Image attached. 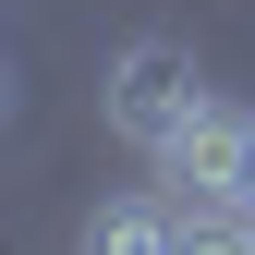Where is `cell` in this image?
Instances as JSON below:
<instances>
[{"mask_svg":"<svg viewBox=\"0 0 255 255\" xmlns=\"http://www.w3.org/2000/svg\"><path fill=\"white\" fill-rule=\"evenodd\" d=\"M98 110H110V134H122V146H146V158H158L182 122L207 110V61H195V37H122L110 98H98Z\"/></svg>","mask_w":255,"mask_h":255,"instance_id":"1","label":"cell"},{"mask_svg":"<svg viewBox=\"0 0 255 255\" xmlns=\"http://www.w3.org/2000/svg\"><path fill=\"white\" fill-rule=\"evenodd\" d=\"M243 146H255V110H231V98H207L195 122H182L170 146L146 158L158 182H182L195 207H231V182H243Z\"/></svg>","mask_w":255,"mask_h":255,"instance_id":"2","label":"cell"}]
</instances>
